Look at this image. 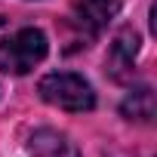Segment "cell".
Segmentation results:
<instances>
[{
	"mask_svg": "<svg viewBox=\"0 0 157 157\" xmlns=\"http://www.w3.org/2000/svg\"><path fill=\"white\" fill-rule=\"evenodd\" d=\"M46 34L37 28H22L10 40L0 43V71L6 74H28L34 65L46 59Z\"/></svg>",
	"mask_w": 157,
	"mask_h": 157,
	"instance_id": "obj_2",
	"label": "cell"
},
{
	"mask_svg": "<svg viewBox=\"0 0 157 157\" xmlns=\"http://www.w3.org/2000/svg\"><path fill=\"white\" fill-rule=\"evenodd\" d=\"M136 52H139V37L136 31H123L111 52H108V68L114 74V80H126V77H132V62H136Z\"/></svg>",
	"mask_w": 157,
	"mask_h": 157,
	"instance_id": "obj_5",
	"label": "cell"
},
{
	"mask_svg": "<svg viewBox=\"0 0 157 157\" xmlns=\"http://www.w3.org/2000/svg\"><path fill=\"white\" fill-rule=\"evenodd\" d=\"M120 111H123V117H126V120H136V123H151V120H154V93H151L148 86L132 90V93L123 99Z\"/></svg>",
	"mask_w": 157,
	"mask_h": 157,
	"instance_id": "obj_6",
	"label": "cell"
},
{
	"mask_svg": "<svg viewBox=\"0 0 157 157\" xmlns=\"http://www.w3.org/2000/svg\"><path fill=\"white\" fill-rule=\"evenodd\" d=\"M117 0H74V19L90 34H99L117 16Z\"/></svg>",
	"mask_w": 157,
	"mask_h": 157,
	"instance_id": "obj_3",
	"label": "cell"
},
{
	"mask_svg": "<svg viewBox=\"0 0 157 157\" xmlns=\"http://www.w3.org/2000/svg\"><path fill=\"white\" fill-rule=\"evenodd\" d=\"M31 157H80L77 145L59 129H37L28 139Z\"/></svg>",
	"mask_w": 157,
	"mask_h": 157,
	"instance_id": "obj_4",
	"label": "cell"
},
{
	"mask_svg": "<svg viewBox=\"0 0 157 157\" xmlns=\"http://www.w3.org/2000/svg\"><path fill=\"white\" fill-rule=\"evenodd\" d=\"M0 25H3V16H0Z\"/></svg>",
	"mask_w": 157,
	"mask_h": 157,
	"instance_id": "obj_7",
	"label": "cell"
},
{
	"mask_svg": "<svg viewBox=\"0 0 157 157\" xmlns=\"http://www.w3.org/2000/svg\"><path fill=\"white\" fill-rule=\"evenodd\" d=\"M40 99L49 102L52 108H62V111H93L96 108V93L93 86L83 80L80 74H71V71H56V74H46L40 86H37Z\"/></svg>",
	"mask_w": 157,
	"mask_h": 157,
	"instance_id": "obj_1",
	"label": "cell"
}]
</instances>
